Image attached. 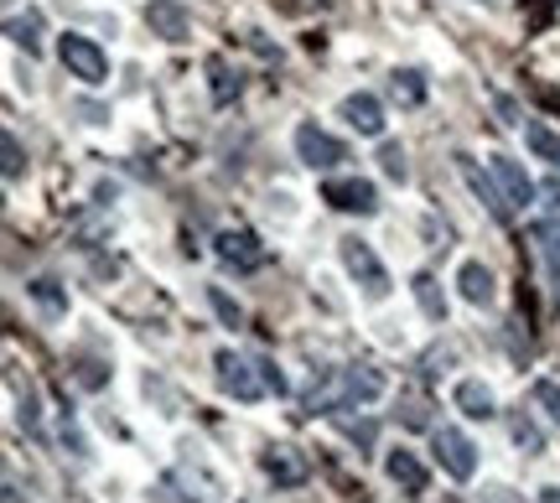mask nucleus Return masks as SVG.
<instances>
[{
    "label": "nucleus",
    "instance_id": "27",
    "mask_svg": "<svg viewBox=\"0 0 560 503\" xmlns=\"http://www.w3.org/2000/svg\"><path fill=\"white\" fill-rule=\"evenodd\" d=\"M380 166H384V177H395V182H405V177H410V166H405V145L384 141V151H380Z\"/></svg>",
    "mask_w": 560,
    "mask_h": 503
},
{
    "label": "nucleus",
    "instance_id": "25",
    "mask_svg": "<svg viewBox=\"0 0 560 503\" xmlns=\"http://www.w3.org/2000/svg\"><path fill=\"white\" fill-rule=\"evenodd\" d=\"M529 400L540 405L545 416H550V421L560 425V384H556V379H535V389H529Z\"/></svg>",
    "mask_w": 560,
    "mask_h": 503
},
{
    "label": "nucleus",
    "instance_id": "2",
    "mask_svg": "<svg viewBox=\"0 0 560 503\" xmlns=\"http://www.w3.org/2000/svg\"><path fill=\"white\" fill-rule=\"evenodd\" d=\"M338 255H342V270L359 281V291L369 302H384V296H389V270H384V260L374 255V244L359 239V234H348V239H338Z\"/></svg>",
    "mask_w": 560,
    "mask_h": 503
},
{
    "label": "nucleus",
    "instance_id": "19",
    "mask_svg": "<svg viewBox=\"0 0 560 503\" xmlns=\"http://www.w3.org/2000/svg\"><path fill=\"white\" fill-rule=\"evenodd\" d=\"M529 239H535V249H540L545 276L560 281V219H540L535 229H529Z\"/></svg>",
    "mask_w": 560,
    "mask_h": 503
},
{
    "label": "nucleus",
    "instance_id": "30",
    "mask_svg": "<svg viewBox=\"0 0 560 503\" xmlns=\"http://www.w3.org/2000/svg\"><path fill=\"white\" fill-rule=\"evenodd\" d=\"M374 436H380V425L374 421H348V442L353 446H374Z\"/></svg>",
    "mask_w": 560,
    "mask_h": 503
},
{
    "label": "nucleus",
    "instance_id": "18",
    "mask_svg": "<svg viewBox=\"0 0 560 503\" xmlns=\"http://www.w3.org/2000/svg\"><path fill=\"white\" fill-rule=\"evenodd\" d=\"M410 291H416V306L425 312V323H446V291H441V281L431 270H420L410 281Z\"/></svg>",
    "mask_w": 560,
    "mask_h": 503
},
{
    "label": "nucleus",
    "instance_id": "9",
    "mask_svg": "<svg viewBox=\"0 0 560 503\" xmlns=\"http://www.w3.org/2000/svg\"><path fill=\"white\" fill-rule=\"evenodd\" d=\"M145 26H151V37H161V42L192 37V16H187L182 0H145Z\"/></svg>",
    "mask_w": 560,
    "mask_h": 503
},
{
    "label": "nucleus",
    "instance_id": "4",
    "mask_svg": "<svg viewBox=\"0 0 560 503\" xmlns=\"http://www.w3.org/2000/svg\"><path fill=\"white\" fill-rule=\"evenodd\" d=\"M58 58L62 68L83 83H104L109 79V52H104L94 37H79V32H62L58 37Z\"/></svg>",
    "mask_w": 560,
    "mask_h": 503
},
{
    "label": "nucleus",
    "instance_id": "14",
    "mask_svg": "<svg viewBox=\"0 0 560 503\" xmlns=\"http://www.w3.org/2000/svg\"><path fill=\"white\" fill-rule=\"evenodd\" d=\"M457 291L467 306H493V296H499V285H493V270L482 260H467L457 270Z\"/></svg>",
    "mask_w": 560,
    "mask_h": 503
},
{
    "label": "nucleus",
    "instance_id": "3",
    "mask_svg": "<svg viewBox=\"0 0 560 503\" xmlns=\"http://www.w3.org/2000/svg\"><path fill=\"white\" fill-rule=\"evenodd\" d=\"M431 452H436L441 472L457 478V483H467V478L478 472V446H472V436L457 431V425H436V431H431Z\"/></svg>",
    "mask_w": 560,
    "mask_h": 503
},
{
    "label": "nucleus",
    "instance_id": "5",
    "mask_svg": "<svg viewBox=\"0 0 560 503\" xmlns=\"http://www.w3.org/2000/svg\"><path fill=\"white\" fill-rule=\"evenodd\" d=\"M322 202L338 208V213H359V219H374L380 213V187L363 177H327L322 182Z\"/></svg>",
    "mask_w": 560,
    "mask_h": 503
},
{
    "label": "nucleus",
    "instance_id": "20",
    "mask_svg": "<svg viewBox=\"0 0 560 503\" xmlns=\"http://www.w3.org/2000/svg\"><path fill=\"white\" fill-rule=\"evenodd\" d=\"M431 410H436V405H431V395H420V389H400V410H395V416H400L405 431H436Z\"/></svg>",
    "mask_w": 560,
    "mask_h": 503
},
{
    "label": "nucleus",
    "instance_id": "15",
    "mask_svg": "<svg viewBox=\"0 0 560 503\" xmlns=\"http://www.w3.org/2000/svg\"><path fill=\"white\" fill-rule=\"evenodd\" d=\"M457 166H462V177H467V187H472V198H478L482 208H488V213H493L499 223H509V208H514V202H509V198L499 192V187H493V182L482 177L478 162H472V156H457Z\"/></svg>",
    "mask_w": 560,
    "mask_h": 503
},
{
    "label": "nucleus",
    "instance_id": "10",
    "mask_svg": "<svg viewBox=\"0 0 560 503\" xmlns=\"http://www.w3.org/2000/svg\"><path fill=\"white\" fill-rule=\"evenodd\" d=\"M260 467L276 488H301L306 478H312V467H306V457H301L296 446H270V452L260 457Z\"/></svg>",
    "mask_w": 560,
    "mask_h": 503
},
{
    "label": "nucleus",
    "instance_id": "33",
    "mask_svg": "<svg viewBox=\"0 0 560 503\" xmlns=\"http://www.w3.org/2000/svg\"><path fill=\"white\" fill-rule=\"evenodd\" d=\"M545 198H550V213L560 219V182H550V187H545Z\"/></svg>",
    "mask_w": 560,
    "mask_h": 503
},
{
    "label": "nucleus",
    "instance_id": "22",
    "mask_svg": "<svg viewBox=\"0 0 560 503\" xmlns=\"http://www.w3.org/2000/svg\"><path fill=\"white\" fill-rule=\"evenodd\" d=\"M389 94H395L405 109H420V104H425V73H420V68H400V73L389 79Z\"/></svg>",
    "mask_w": 560,
    "mask_h": 503
},
{
    "label": "nucleus",
    "instance_id": "7",
    "mask_svg": "<svg viewBox=\"0 0 560 503\" xmlns=\"http://www.w3.org/2000/svg\"><path fill=\"white\" fill-rule=\"evenodd\" d=\"M296 156L301 166H312V172H332L338 162H348V145L338 141V136H327L322 125H296Z\"/></svg>",
    "mask_w": 560,
    "mask_h": 503
},
{
    "label": "nucleus",
    "instance_id": "17",
    "mask_svg": "<svg viewBox=\"0 0 560 503\" xmlns=\"http://www.w3.org/2000/svg\"><path fill=\"white\" fill-rule=\"evenodd\" d=\"M524 145H529L535 162H545V166H556L560 172V136L545 120H524Z\"/></svg>",
    "mask_w": 560,
    "mask_h": 503
},
{
    "label": "nucleus",
    "instance_id": "16",
    "mask_svg": "<svg viewBox=\"0 0 560 503\" xmlns=\"http://www.w3.org/2000/svg\"><path fill=\"white\" fill-rule=\"evenodd\" d=\"M457 410L467 421H493V416H499V400H493V389L482 379H462L457 384Z\"/></svg>",
    "mask_w": 560,
    "mask_h": 503
},
{
    "label": "nucleus",
    "instance_id": "12",
    "mask_svg": "<svg viewBox=\"0 0 560 503\" xmlns=\"http://www.w3.org/2000/svg\"><path fill=\"white\" fill-rule=\"evenodd\" d=\"M384 472H389V483L400 488V493H410V499H420V493H425V467H420L416 452L395 446V452L384 457Z\"/></svg>",
    "mask_w": 560,
    "mask_h": 503
},
{
    "label": "nucleus",
    "instance_id": "31",
    "mask_svg": "<svg viewBox=\"0 0 560 503\" xmlns=\"http://www.w3.org/2000/svg\"><path fill=\"white\" fill-rule=\"evenodd\" d=\"M255 363H260V379H265V389H276V395H285V374H280L276 363H270V359H255Z\"/></svg>",
    "mask_w": 560,
    "mask_h": 503
},
{
    "label": "nucleus",
    "instance_id": "1",
    "mask_svg": "<svg viewBox=\"0 0 560 503\" xmlns=\"http://www.w3.org/2000/svg\"><path fill=\"white\" fill-rule=\"evenodd\" d=\"M380 395H384V374H380V369H369V363H348V369H332V374L312 389L306 410H312V416H332V410L374 405Z\"/></svg>",
    "mask_w": 560,
    "mask_h": 503
},
{
    "label": "nucleus",
    "instance_id": "26",
    "mask_svg": "<svg viewBox=\"0 0 560 503\" xmlns=\"http://www.w3.org/2000/svg\"><path fill=\"white\" fill-rule=\"evenodd\" d=\"M0 151H5V182H21V172H26V156H21V141L5 130L0 136Z\"/></svg>",
    "mask_w": 560,
    "mask_h": 503
},
{
    "label": "nucleus",
    "instance_id": "13",
    "mask_svg": "<svg viewBox=\"0 0 560 503\" xmlns=\"http://www.w3.org/2000/svg\"><path fill=\"white\" fill-rule=\"evenodd\" d=\"M342 120L353 125L359 136H369V141H380L384 136V109H380L374 94H348V100H342Z\"/></svg>",
    "mask_w": 560,
    "mask_h": 503
},
{
    "label": "nucleus",
    "instance_id": "29",
    "mask_svg": "<svg viewBox=\"0 0 560 503\" xmlns=\"http://www.w3.org/2000/svg\"><path fill=\"white\" fill-rule=\"evenodd\" d=\"M208 302H213V312H219V317H223V323H229V327H240V323H244V312H240V306H234V302H229V296H223L219 285L208 291Z\"/></svg>",
    "mask_w": 560,
    "mask_h": 503
},
{
    "label": "nucleus",
    "instance_id": "28",
    "mask_svg": "<svg viewBox=\"0 0 560 503\" xmlns=\"http://www.w3.org/2000/svg\"><path fill=\"white\" fill-rule=\"evenodd\" d=\"M514 442H520L524 452H545V436H540V425L529 421V416H514Z\"/></svg>",
    "mask_w": 560,
    "mask_h": 503
},
{
    "label": "nucleus",
    "instance_id": "24",
    "mask_svg": "<svg viewBox=\"0 0 560 503\" xmlns=\"http://www.w3.org/2000/svg\"><path fill=\"white\" fill-rule=\"evenodd\" d=\"M26 291L37 296V306H42V312H52V317H62V312H68V296H62V291H58V281H52V276H42V281H32V285H26Z\"/></svg>",
    "mask_w": 560,
    "mask_h": 503
},
{
    "label": "nucleus",
    "instance_id": "23",
    "mask_svg": "<svg viewBox=\"0 0 560 503\" xmlns=\"http://www.w3.org/2000/svg\"><path fill=\"white\" fill-rule=\"evenodd\" d=\"M208 73H213V104H234L240 100V73L223 58H208Z\"/></svg>",
    "mask_w": 560,
    "mask_h": 503
},
{
    "label": "nucleus",
    "instance_id": "32",
    "mask_svg": "<svg viewBox=\"0 0 560 503\" xmlns=\"http://www.w3.org/2000/svg\"><path fill=\"white\" fill-rule=\"evenodd\" d=\"M499 115H503L509 125H524V120H520V109H514V100H499Z\"/></svg>",
    "mask_w": 560,
    "mask_h": 503
},
{
    "label": "nucleus",
    "instance_id": "11",
    "mask_svg": "<svg viewBox=\"0 0 560 503\" xmlns=\"http://www.w3.org/2000/svg\"><path fill=\"white\" fill-rule=\"evenodd\" d=\"M488 166H493L503 198L514 202V208H529V202H535V182H529V172H524L514 156H488Z\"/></svg>",
    "mask_w": 560,
    "mask_h": 503
},
{
    "label": "nucleus",
    "instance_id": "6",
    "mask_svg": "<svg viewBox=\"0 0 560 503\" xmlns=\"http://www.w3.org/2000/svg\"><path fill=\"white\" fill-rule=\"evenodd\" d=\"M213 369H219V389L223 395H234L240 405H255L265 395V379H255V369H260V363L240 359L234 348H219V353H213Z\"/></svg>",
    "mask_w": 560,
    "mask_h": 503
},
{
    "label": "nucleus",
    "instance_id": "21",
    "mask_svg": "<svg viewBox=\"0 0 560 503\" xmlns=\"http://www.w3.org/2000/svg\"><path fill=\"white\" fill-rule=\"evenodd\" d=\"M5 37L16 42V47H26L32 58L42 52V11H26V16H11L5 21Z\"/></svg>",
    "mask_w": 560,
    "mask_h": 503
},
{
    "label": "nucleus",
    "instance_id": "8",
    "mask_svg": "<svg viewBox=\"0 0 560 503\" xmlns=\"http://www.w3.org/2000/svg\"><path fill=\"white\" fill-rule=\"evenodd\" d=\"M213 255H219L229 270H260L270 255H265V244L249 234V229H223L219 239H213Z\"/></svg>",
    "mask_w": 560,
    "mask_h": 503
}]
</instances>
